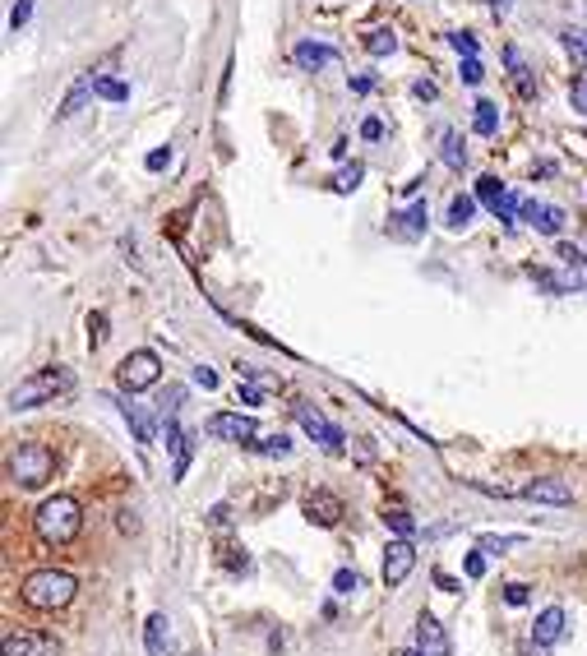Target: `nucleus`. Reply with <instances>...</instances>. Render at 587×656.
<instances>
[{"label": "nucleus", "mask_w": 587, "mask_h": 656, "mask_svg": "<svg viewBox=\"0 0 587 656\" xmlns=\"http://www.w3.org/2000/svg\"><path fill=\"white\" fill-rule=\"evenodd\" d=\"M65 393H74V370H65V366H46V370L29 374L23 384L10 389V412H29V407L56 402V398H65Z\"/></svg>", "instance_id": "f257e3e1"}, {"label": "nucleus", "mask_w": 587, "mask_h": 656, "mask_svg": "<svg viewBox=\"0 0 587 656\" xmlns=\"http://www.w3.org/2000/svg\"><path fill=\"white\" fill-rule=\"evenodd\" d=\"M19 592H23V601H29L33 610H61V606L74 601L79 583H74V573H65V568H38V573L23 578Z\"/></svg>", "instance_id": "f03ea898"}, {"label": "nucleus", "mask_w": 587, "mask_h": 656, "mask_svg": "<svg viewBox=\"0 0 587 656\" xmlns=\"http://www.w3.org/2000/svg\"><path fill=\"white\" fill-rule=\"evenodd\" d=\"M84 527V513H79V500L70 495H51L42 509H38V536L46 545H70Z\"/></svg>", "instance_id": "7ed1b4c3"}, {"label": "nucleus", "mask_w": 587, "mask_h": 656, "mask_svg": "<svg viewBox=\"0 0 587 656\" xmlns=\"http://www.w3.org/2000/svg\"><path fill=\"white\" fill-rule=\"evenodd\" d=\"M51 476H56V453H51L46 444H19L10 453V481L23 485V490H38L46 485Z\"/></svg>", "instance_id": "20e7f679"}, {"label": "nucleus", "mask_w": 587, "mask_h": 656, "mask_svg": "<svg viewBox=\"0 0 587 656\" xmlns=\"http://www.w3.org/2000/svg\"><path fill=\"white\" fill-rule=\"evenodd\" d=\"M157 379H163V361H157V351H148V347L130 351V357L121 361V370H116V384L125 393H144V389L157 384Z\"/></svg>", "instance_id": "39448f33"}, {"label": "nucleus", "mask_w": 587, "mask_h": 656, "mask_svg": "<svg viewBox=\"0 0 587 656\" xmlns=\"http://www.w3.org/2000/svg\"><path fill=\"white\" fill-rule=\"evenodd\" d=\"M204 430H208V440H227V444H250L259 434L255 416H246V412H213Z\"/></svg>", "instance_id": "423d86ee"}, {"label": "nucleus", "mask_w": 587, "mask_h": 656, "mask_svg": "<svg viewBox=\"0 0 587 656\" xmlns=\"http://www.w3.org/2000/svg\"><path fill=\"white\" fill-rule=\"evenodd\" d=\"M297 421H301V430L310 434V440H319V444H324L329 453H342V440H347V434H342L333 421H324V416H319L310 402H297Z\"/></svg>", "instance_id": "0eeeda50"}, {"label": "nucleus", "mask_w": 587, "mask_h": 656, "mask_svg": "<svg viewBox=\"0 0 587 656\" xmlns=\"http://www.w3.org/2000/svg\"><path fill=\"white\" fill-rule=\"evenodd\" d=\"M412 568H416V551H412V541H407V536L389 541V551H384V564H380V578H384L389 587H398V583H403Z\"/></svg>", "instance_id": "6e6552de"}, {"label": "nucleus", "mask_w": 587, "mask_h": 656, "mask_svg": "<svg viewBox=\"0 0 587 656\" xmlns=\"http://www.w3.org/2000/svg\"><path fill=\"white\" fill-rule=\"evenodd\" d=\"M0 652L5 656H61V643L46 634H33V628H19V634H5Z\"/></svg>", "instance_id": "1a4fd4ad"}, {"label": "nucleus", "mask_w": 587, "mask_h": 656, "mask_svg": "<svg viewBox=\"0 0 587 656\" xmlns=\"http://www.w3.org/2000/svg\"><path fill=\"white\" fill-rule=\"evenodd\" d=\"M291 61H297L301 70H338V46H329V42H314V38H306V42H297L291 46Z\"/></svg>", "instance_id": "9d476101"}, {"label": "nucleus", "mask_w": 587, "mask_h": 656, "mask_svg": "<svg viewBox=\"0 0 587 656\" xmlns=\"http://www.w3.org/2000/svg\"><path fill=\"white\" fill-rule=\"evenodd\" d=\"M167 449H172V481H180L190 472V458H195V434L180 430L176 416H167Z\"/></svg>", "instance_id": "9b49d317"}, {"label": "nucleus", "mask_w": 587, "mask_h": 656, "mask_svg": "<svg viewBox=\"0 0 587 656\" xmlns=\"http://www.w3.org/2000/svg\"><path fill=\"white\" fill-rule=\"evenodd\" d=\"M301 509H306V517L314 527H338L342 523V500L333 495V490H310Z\"/></svg>", "instance_id": "f8f14e48"}, {"label": "nucleus", "mask_w": 587, "mask_h": 656, "mask_svg": "<svg viewBox=\"0 0 587 656\" xmlns=\"http://www.w3.org/2000/svg\"><path fill=\"white\" fill-rule=\"evenodd\" d=\"M523 217H527V227L532 231H541V236H559L565 231V208H555V204H537V199H527L523 204Z\"/></svg>", "instance_id": "ddd939ff"}, {"label": "nucleus", "mask_w": 587, "mask_h": 656, "mask_svg": "<svg viewBox=\"0 0 587 656\" xmlns=\"http://www.w3.org/2000/svg\"><path fill=\"white\" fill-rule=\"evenodd\" d=\"M523 500H532V504H574V490L565 485V481H555V476H541V481H527L523 485Z\"/></svg>", "instance_id": "4468645a"}, {"label": "nucleus", "mask_w": 587, "mask_h": 656, "mask_svg": "<svg viewBox=\"0 0 587 656\" xmlns=\"http://www.w3.org/2000/svg\"><path fill=\"white\" fill-rule=\"evenodd\" d=\"M416 647L425 652V656H449V634H444V624L435 619V615H416Z\"/></svg>", "instance_id": "2eb2a0df"}, {"label": "nucleus", "mask_w": 587, "mask_h": 656, "mask_svg": "<svg viewBox=\"0 0 587 656\" xmlns=\"http://www.w3.org/2000/svg\"><path fill=\"white\" fill-rule=\"evenodd\" d=\"M559 638H565V610H559V606H546V610L537 615V624H532V643L550 652Z\"/></svg>", "instance_id": "dca6fc26"}, {"label": "nucleus", "mask_w": 587, "mask_h": 656, "mask_svg": "<svg viewBox=\"0 0 587 656\" xmlns=\"http://www.w3.org/2000/svg\"><path fill=\"white\" fill-rule=\"evenodd\" d=\"M504 65H509V79H514L518 97H537V84H532L527 61H523V51H518V46H504Z\"/></svg>", "instance_id": "f3484780"}, {"label": "nucleus", "mask_w": 587, "mask_h": 656, "mask_svg": "<svg viewBox=\"0 0 587 656\" xmlns=\"http://www.w3.org/2000/svg\"><path fill=\"white\" fill-rule=\"evenodd\" d=\"M144 647H148V656H167V652H172L167 615H148V624H144Z\"/></svg>", "instance_id": "a211bd4d"}, {"label": "nucleus", "mask_w": 587, "mask_h": 656, "mask_svg": "<svg viewBox=\"0 0 587 656\" xmlns=\"http://www.w3.org/2000/svg\"><path fill=\"white\" fill-rule=\"evenodd\" d=\"M440 153H444V162H449L453 172L467 167V144H463L458 130H444V134H440Z\"/></svg>", "instance_id": "6ab92c4d"}, {"label": "nucleus", "mask_w": 587, "mask_h": 656, "mask_svg": "<svg viewBox=\"0 0 587 656\" xmlns=\"http://www.w3.org/2000/svg\"><path fill=\"white\" fill-rule=\"evenodd\" d=\"M472 217H476V195H453L449 199V231L472 227Z\"/></svg>", "instance_id": "aec40b11"}, {"label": "nucleus", "mask_w": 587, "mask_h": 656, "mask_svg": "<svg viewBox=\"0 0 587 656\" xmlns=\"http://www.w3.org/2000/svg\"><path fill=\"white\" fill-rule=\"evenodd\" d=\"M472 130H476V134H486V139H491V134L499 130V102H491V97H482V102H476V112H472Z\"/></svg>", "instance_id": "412c9836"}, {"label": "nucleus", "mask_w": 587, "mask_h": 656, "mask_svg": "<svg viewBox=\"0 0 587 656\" xmlns=\"http://www.w3.org/2000/svg\"><path fill=\"white\" fill-rule=\"evenodd\" d=\"M88 84H93V97H102V102H130V84H121L112 74H97Z\"/></svg>", "instance_id": "4be33fe9"}, {"label": "nucleus", "mask_w": 587, "mask_h": 656, "mask_svg": "<svg viewBox=\"0 0 587 656\" xmlns=\"http://www.w3.org/2000/svg\"><path fill=\"white\" fill-rule=\"evenodd\" d=\"M398 217H403V223L393 227L398 236H421V231H425V223H431V208H425V204H412L407 213H398Z\"/></svg>", "instance_id": "5701e85b"}, {"label": "nucleus", "mask_w": 587, "mask_h": 656, "mask_svg": "<svg viewBox=\"0 0 587 656\" xmlns=\"http://www.w3.org/2000/svg\"><path fill=\"white\" fill-rule=\"evenodd\" d=\"M121 416L130 421V434H135V440H139V444H153V425H148V416L139 412V407H135V402H121Z\"/></svg>", "instance_id": "b1692460"}, {"label": "nucleus", "mask_w": 587, "mask_h": 656, "mask_svg": "<svg viewBox=\"0 0 587 656\" xmlns=\"http://www.w3.org/2000/svg\"><path fill=\"white\" fill-rule=\"evenodd\" d=\"M218 564L231 573V578H246V573H250V555L241 551V545H222V551H218Z\"/></svg>", "instance_id": "393cba45"}, {"label": "nucleus", "mask_w": 587, "mask_h": 656, "mask_svg": "<svg viewBox=\"0 0 587 656\" xmlns=\"http://www.w3.org/2000/svg\"><path fill=\"white\" fill-rule=\"evenodd\" d=\"M504 195H509V189L499 185V176H482V181H476V199H482V204H491V213H499Z\"/></svg>", "instance_id": "a878e982"}, {"label": "nucleus", "mask_w": 587, "mask_h": 656, "mask_svg": "<svg viewBox=\"0 0 587 656\" xmlns=\"http://www.w3.org/2000/svg\"><path fill=\"white\" fill-rule=\"evenodd\" d=\"M365 51H370V56H393V51H398V33H393V29L365 33Z\"/></svg>", "instance_id": "bb28decb"}, {"label": "nucleus", "mask_w": 587, "mask_h": 656, "mask_svg": "<svg viewBox=\"0 0 587 656\" xmlns=\"http://www.w3.org/2000/svg\"><path fill=\"white\" fill-rule=\"evenodd\" d=\"M384 523H389L398 536H412V532H416V517H412L403 504H384Z\"/></svg>", "instance_id": "cd10ccee"}, {"label": "nucleus", "mask_w": 587, "mask_h": 656, "mask_svg": "<svg viewBox=\"0 0 587 656\" xmlns=\"http://www.w3.org/2000/svg\"><path fill=\"white\" fill-rule=\"evenodd\" d=\"M361 176H365V167H361V162H352V167H342L333 176V189H338V195H352V189L361 185Z\"/></svg>", "instance_id": "c85d7f7f"}, {"label": "nucleus", "mask_w": 587, "mask_h": 656, "mask_svg": "<svg viewBox=\"0 0 587 656\" xmlns=\"http://www.w3.org/2000/svg\"><path fill=\"white\" fill-rule=\"evenodd\" d=\"M250 449L269 453V458H282V453H291V440H287V434H269V440H250Z\"/></svg>", "instance_id": "c756f323"}, {"label": "nucleus", "mask_w": 587, "mask_h": 656, "mask_svg": "<svg viewBox=\"0 0 587 656\" xmlns=\"http://www.w3.org/2000/svg\"><path fill=\"white\" fill-rule=\"evenodd\" d=\"M559 42H565V51H569V56H574L578 65H587V38H583V33L565 29V33H559Z\"/></svg>", "instance_id": "7c9ffc66"}, {"label": "nucleus", "mask_w": 587, "mask_h": 656, "mask_svg": "<svg viewBox=\"0 0 587 656\" xmlns=\"http://www.w3.org/2000/svg\"><path fill=\"white\" fill-rule=\"evenodd\" d=\"M565 291H587V259L565 268Z\"/></svg>", "instance_id": "2f4dec72"}, {"label": "nucleus", "mask_w": 587, "mask_h": 656, "mask_svg": "<svg viewBox=\"0 0 587 656\" xmlns=\"http://www.w3.org/2000/svg\"><path fill=\"white\" fill-rule=\"evenodd\" d=\"M449 46L458 51V56H476V33H467V29H453V33H449Z\"/></svg>", "instance_id": "473e14b6"}, {"label": "nucleus", "mask_w": 587, "mask_h": 656, "mask_svg": "<svg viewBox=\"0 0 587 656\" xmlns=\"http://www.w3.org/2000/svg\"><path fill=\"white\" fill-rule=\"evenodd\" d=\"M88 93H93V84H79V88L61 102V112H56V116H61V121H70V116L79 112V106H84V97H88Z\"/></svg>", "instance_id": "72a5a7b5"}, {"label": "nucleus", "mask_w": 587, "mask_h": 656, "mask_svg": "<svg viewBox=\"0 0 587 656\" xmlns=\"http://www.w3.org/2000/svg\"><path fill=\"white\" fill-rule=\"evenodd\" d=\"M532 282H537L541 291H550V296H559V291H565V278H555L550 268H532Z\"/></svg>", "instance_id": "f704fd0d"}, {"label": "nucleus", "mask_w": 587, "mask_h": 656, "mask_svg": "<svg viewBox=\"0 0 587 656\" xmlns=\"http://www.w3.org/2000/svg\"><path fill=\"white\" fill-rule=\"evenodd\" d=\"M356 587H361V573H356V568H338V573H333V592H338V596L356 592Z\"/></svg>", "instance_id": "c9c22d12"}, {"label": "nucleus", "mask_w": 587, "mask_h": 656, "mask_svg": "<svg viewBox=\"0 0 587 656\" xmlns=\"http://www.w3.org/2000/svg\"><path fill=\"white\" fill-rule=\"evenodd\" d=\"M458 74H463V84H482V79H486V65H482V56H463Z\"/></svg>", "instance_id": "e433bc0d"}, {"label": "nucleus", "mask_w": 587, "mask_h": 656, "mask_svg": "<svg viewBox=\"0 0 587 656\" xmlns=\"http://www.w3.org/2000/svg\"><path fill=\"white\" fill-rule=\"evenodd\" d=\"M102 342H106V315H102V310H93V315H88V347L97 351Z\"/></svg>", "instance_id": "4c0bfd02"}, {"label": "nucleus", "mask_w": 587, "mask_h": 656, "mask_svg": "<svg viewBox=\"0 0 587 656\" xmlns=\"http://www.w3.org/2000/svg\"><path fill=\"white\" fill-rule=\"evenodd\" d=\"M29 19H33V0H14V10H10V29L19 33Z\"/></svg>", "instance_id": "58836bf2"}, {"label": "nucleus", "mask_w": 587, "mask_h": 656, "mask_svg": "<svg viewBox=\"0 0 587 656\" xmlns=\"http://www.w3.org/2000/svg\"><path fill=\"white\" fill-rule=\"evenodd\" d=\"M361 139H365V144H380V139H384V121H380V116H365V121H361Z\"/></svg>", "instance_id": "ea45409f"}, {"label": "nucleus", "mask_w": 587, "mask_h": 656, "mask_svg": "<svg viewBox=\"0 0 587 656\" xmlns=\"http://www.w3.org/2000/svg\"><path fill=\"white\" fill-rule=\"evenodd\" d=\"M569 106L578 116H587V79H574V88H569Z\"/></svg>", "instance_id": "a19ab883"}, {"label": "nucleus", "mask_w": 587, "mask_h": 656, "mask_svg": "<svg viewBox=\"0 0 587 656\" xmlns=\"http://www.w3.org/2000/svg\"><path fill=\"white\" fill-rule=\"evenodd\" d=\"M236 398H241L246 407H264V384H250V379H246V384L236 389Z\"/></svg>", "instance_id": "79ce46f5"}, {"label": "nucleus", "mask_w": 587, "mask_h": 656, "mask_svg": "<svg viewBox=\"0 0 587 656\" xmlns=\"http://www.w3.org/2000/svg\"><path fill=\"white\" fill-rule=\"evenodd\" d=\"M412 97H416V102H440V88L431 84V79H416V84H412Z\"/></svg>", "instance_id": "37998d69"}, {"label": "nucleus", "mask_w": 587, "mask_h": 656, "mask_svg": "<svg viewBox=\"0 0 587 656\" xmlns=\"http://www.w3.org/2000/svg\"><path fill=\"white\" fill-rule=\"evenodd\" d=\"M504 601H509V606H527V601H532L527 583H509V587H504Z\"/></svg>", "instance_id": "c03bdc74"}, {"label": "nucleus", "mask_w": 587, "mask_h": 656, "mask_svg": "<svg viewBox=\"0 0 587 656\" xmlns=\"http://www.w3.org/2000/svg\"><path fill=\"white\" fill-rule=\"evenodd\" d=\"M144 167H148V172H163V167H172V148H153V153L144 157Z\"/></svg>", "instance_id": "a18cd8bd"}, {"label": "nucleus", "mask_w": 587, "mask_h": 656, "mask_svg": "<svg viewBox=\"0 0 587 656\" xmlns=\"http://www.w3.org/2000/svg\"><path fill=\"white\" fill-rule=\"evenodd\" d=\"M518 541L523 536H482V551H495L499 555V551H509V545H518Z\"/></svg>", "instance_id": "49530a36"}, {"label": "nucleus", "mask_w": 587, "mask_h": 656, "mask_svg": "<svg viewBox=\"0 0 587 656\" xmlns=\"http://www.w3.org/2000/svg\"><path fill=\"white\" fill-rule=\"evenodd\" d=\"M463 573H467V578H482V573H486V555H482V551H472V555L463 559Z\"/></svg>", "instance_id": "de8ad7c7"}, {"label": "nucleus", "mask_w": 587, "mask_h": 656, "mask_svg": "<svg viewBox=\"0 0 587 656\" xmlns=\"http://www.w3.org/2000/svg\"><path fill=\"white\" fill-rule=\"evenodd\" d=\"M375 84H380L375 74H352V79H347V88H352V93H370Z\"/></svg>", "instance_id": "09e8293b"}, {"label": "nucleus", "mask_w": 587, "mask_h": 656, "mask_svg": "<svg viewBox=\"0 0 587 656\" xmlns=\"http://www.w3.org/2000/svg\"><path fill=\"white\" fill-rule=\"evenodd\" d=\"M195 384L199 389H218V374H213L208 366H195Z\"/></svg>", "instance_id": "8fccbe9b"}, {"label": "nucleus", "mask_w": 587, "mask_h": 656, "mask_svg": "<svg viewBox=\"0 0 587 656\" xmlns=\"http://www.w3.org/2000/svg\"><path fill=\"white\" fill-rule=\"evenodd\" d=\"M116 523H121V532L130 536V532H139V517H135V509H121V517H116Z\"/></svg>", "instance_id": "3c124183"}, {"label": "nucleus", "mask_w": 587, "mask_h": 656, "mask_svg": "<svg viewBox=\"0 0 587 656\" xmlns=\"http://www.w3.org/2000/svg\"><path fill=\"white\" fill-rule=\"evenodd\" d=\"M208 523H213V527H227V523H231V509H227V504H218V509L208 513Z\"/></svg>", "instance_id": "603ef678"}, {"label": "nucleus", "mask_w": 587, "mask_h": 656, "mask_svg": "<svg viewBox=\"0 0 587 656\" xmlns=\"http://www.w3.org/2000/svg\"><path fill=\"white\" fill-rule=\"evenodd\" d=\"M559 259H565V264H578L583 259V250H578V245H559V250H555Z\"/></svg>", "instance_id": "864d4df0"}, {"label": "nucleus", "mask_w": 587, "mask_h": 656, "mask_svg": "<svg viewBox=\"0 0 587 656\" xmlns=\"http://www.w3.org/2000/svg\"><path fill=\"white\" fill-rule=\"evenodd\" d=\"M435 583H440L444 592H458V583H453V578H449V573H440V568H435Z\"/></svg>", "instance_id": "5fc2aeb1"}, {"label": "nucleus", "mask_w": 587, "mask_h": 656, "mask_svg": "<svg viewBox=\"0 0 587 656\" xmlns=\"http://www.w3.org/2000/svg\"><path fill=\"white\" fill-rule=\"evenodd\" d=\"M491 5H495V10H509V5H514V0H491Z\"/></svg>", "instance_id": "6e6d98bb"}, {"label": "nucleus", "mask_w": 587, "mask_h": 656, "mask_svg": "<svg viewBox=\"0 0 587 656\" xmlns=\"http://www.w3.org/2000/svg\"><path fill=\"white\" fill-rule=\"evenodd\" d=\"M398 656H425V652L421 647H407V652H398Z\"/></svg>", "instance_id": "4d7b16f0"}]
</instances>
